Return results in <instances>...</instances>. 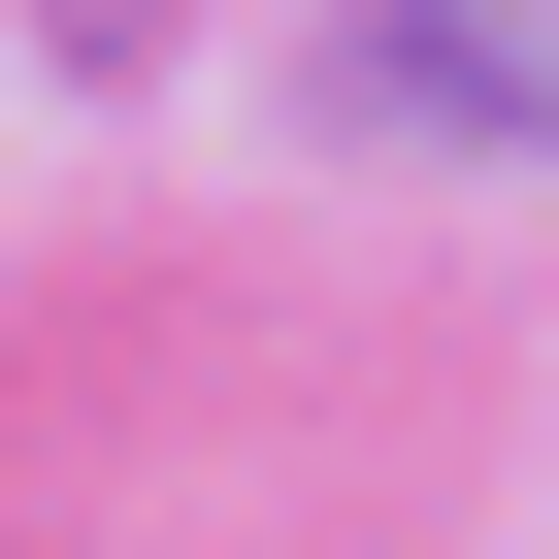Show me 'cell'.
<instances>
[]
</instances>
